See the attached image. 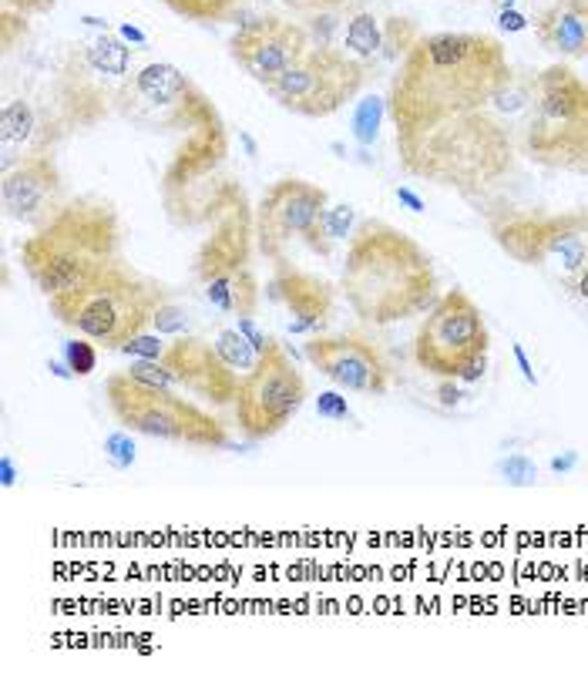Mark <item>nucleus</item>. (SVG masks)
<instances>
[{"instance_id":"obj_46","label":"nucleus","mask_w":588,"mask_h":689,"mask_svg":"<svg viewBox=\"0 0 588 689\" xmlns=\"http://www.w3.org/2000/svg\"><path fill=\"white\" fill-rule=\"evenodd\" d=\"M437 397H440L444 404H458L461 391L455 387V381H444V384H440V391H437Z\"/></svg>"},{"instance_id":"obj_9","label":"nucleus","mask_w":588,"mask_h":689,"mask_svg":"<svg viewBox=\"0 0 588 689\" xmlns=\"http://www.w3.org/2000/svg\"><path fill=\"white\" fill-rule=\"evenodd\" d=\"M488 347L491 333L477 303L464 290H447L427 309L413 340V360L440 381H458L468 363L488 357Z\"/></svg>"},{"instance_id":"obj_27","label":"nucleus","mask_w":588,"mask_h":689,"mask_svg":"<svg viewBox=\"0 0 588 689\" xmlns=\"http://www.w3.org/2000/svg\"><path fill=\"white\" fill-rule=\"evenodd\" d=\"M216 347H219V354L229 360V367L239 373V370H253L256 367V360H259V354L253 350V343L242 336L239 330H219L216 333Z\"/></svg>"},{"instance_id":"obj_11","label":"nucleus","mask_w":588,"mask_h":689,"mask_svg":"<svg viewBox=\"0 0 588 689\" xmlns=\"http://www.w3.org/2000/svg\"><path fill=\"white\" fill-rule=\"evenodd\" d=\"M498 246L525 266H545L565 280H578L588 266V216H525L495 226Z\"/></svg>"},{"instance_id":"obj_30","label":"nucleus","mask_w":588,"mask_h":689,"mask_svg":"<svg viewBox=\"0 0 588 689\" xmlns=\"http://www.w3.org/2000/svg\"><path fill=\"white\" fill-rule=\"evenodd\" d=\"M498 474L508 481V485H514V488H528V485H535V481H538V468H535V461L525 458V455H508V458H501V461H498Z\"/></svg>"},{"instance_id":"obj_45","label":"nucleus","mask_w":588,"mask_h":689,"mask_svg":"<svg viewBox=\"0 0 588 689\" xmlns=\"http://www.w3.org/2000/svg\"><path fill=\"white\" fill-rule=\"evenodd\" d=\"M575 464H578V455H575V451H565V455H555V458H551V471H555V474H568Z\"/></svg>"},{"instance_id":"obj_16","label":"nucleus","mask_w":588,"mask_h":689,"mask_svg":"<svg viewBox=\"0 0 588 689\" xmlns=\"http://www.w3.org/2000/svg\"><path fill=\"white\" fill-rule=\"evenodd\" d=\"M213 213H216V226L195 256V272L202 283H209L219 272L250 266V243L256 239V216H250L242 192L226 189Z\"/></svg>"},{"instance_id":"obj_4","label":"nucleus","mask_w":588,"mask_h":689,"mask_svg":"<svg viewBox=\"0 0 588 689\" xmlns=\"http://www.w3.org/2000/svg\"><path fill=\"white\" fill-rule=\"evenodd\" d=\"M397 149L407 171L455 189L488 186L511 162L508 135L481 112L444 118L431 128L397 135Z\"/></svg>"},{"instance_id":"obj_22","label":"nucleus","mask_w":588,"mask_h":689,"mask_svg":"<svg viewBox=\"0 0 588 689\" xmlns=\"http://www.w3.org/2000/svg\"><path fill=\"white\" fill-rule=\"evenodd\" d=\"M343 51L357 61H367L384 51V27H380V21L367 11L354 14L347 21V30H343Z\"/></svg>"},{"instance_id":"obj_33","label":"nucleus","mask_w":588,"mask_h":689,"mask_svg":"<svg viewBox=\"0 0 588 689\" xmlns=\"http://www.w3.org/2000/svg\"><path fill=\"white\" fill-rule=\"evenodd\" d=\"M491 105H495L498 112H504V115L525 112V109H532V88H522V85L508 81V85H501V88L495 91Z\"/></svg>"},{"instance_id":"obj_35","label":"nucleus","mask_w":588,"mask_h":689,"mask_svg":"<svg viewBox=\"0 0 588 689\" xmlns=\"http://www.w3.org/2000/svg\"><path fill=\"white\" fill-rule=\"evenodd\" d=\"M105 458H108L118 471L131 468V464H135V441H131L125 431L108 434V437H105Z\"/></svg>"},{"instance_id":"obj_48","label":"nucleus","mask_w":588,"mask_h":689,"mask_svg":"<svg viewBox=\"0 0 588 689\" xmlns=\"http://www.w3.org/2000/svg\"><path fill=\"white\" fill-rule=\"evenodd\" d=\"M4 485L8 488L14 485V464H11V458H4Z\"/></svg>"},{"instance_id":"obj_3","label":"nucleus","mask_w":588,"mask_h":689,"mask_svg":"<svg viewBox=\"0 0 588 689\" xmlns=\"http://www.w3.org/2000/svg\"><path fill=\"white\" fill-rule=\"evenodd\" d=\"M122 222L115 205L98 195L67 199L21 246V266L48 299L81 290L118 259Z\"/></svg>"},{"instance_id":"obj_49","label":"nucleus","mask_w":588,"mask_h":689,"mask_svg":"<svg viewBox=\"0 0 588 689\" xmlns=\"http://www.w3.org/2000/svg\"><path fill=\"white\" fill-rule=\"evenodd\" d=\"M501 4H504V8H514V4H517V0H501Z\"/></svg>"},{"instance_id":"obj_34","label":"nucleus","mask_w":588,"mask_h":689,"mask_svg":"<svg viewBox=\"0 0 588 689\" xmlns=\"http://www.w3.org/2000/svg\"><path fill=\"white\" fill-rule=\"evenodd\" d=\"M165 347L168 343L162 340V333L155 336V333H138V336H131L125 347L118 350V354H125V357H135V360H162L165 357Z\"/></svg>"},{"instance_id":"obj_29","label":"nucleus","mask_w":588,"mask_h":689,"mask_svg":"<svg viewBox=\"0 0 588 689\" xmlns=\"http://www.w3.org/2000/svg\"><path fill=\"white\" fill-rule=\"evenodd\" d=\"M413 44H418V34H413V24L404 17H391L384 27V54L387 58H400L407 54Z\"/></svg>"},{"instance_id":"obj_5","label":"nucleus","mask_w":588,"mask_h":689,"mask_svg":"<svg viewBox=\"0 0 588 689\" xmlns=\"http://www.w3.org/2000/svg\"><path fill=\"white\" fill-rule=\"evenodd\" d=\"M162 299L165 296L152 280L115 259L81 290L48 299V306L57 323L72 327L81 336L94 340L98 347L118 354L131 336L152 327V317Z\"/></svg>"},{"instance_id":"obj_8","label":"nucleus","mask_w":588,"mask_h":689,"mask_svg":"<svg viewBox=\"0 0 588 689\" xmlns=\"http://www.w3.org/2000/svg\"><path fill=\"white\" fill-rule=\"evenodd\" d=\"M363 81H367L363 61L330 44H314L283 78H276L266 88V94L290 115L330 118L350 105L360 94Z\"/></svg>"},{"instance_id":"obj_24","label":"nucleus","mask_w":588,"mask_h":689,"mask_svg":"<svg viewBox=\"0 0 588 689\" xmlns=\"http://www.w3.org/2000/svg\"><path fill=\"white\" fill-rule=\"evenodd\" d=\"M391 109H387V101L380 98V94H367L357 101V109H354V118H350V131L357 138V145L360 149H370L376 138H380V128H384Z\"/></svg>"},{"instance_id":"obj_7","label":"nucleus","mask_w":588,"mask_h":689,"mask_svg":"<svg viewBox=\"0 0 588 689\" xmlns=\"http://www.w3.org/2000/svg\"><path fill=\"white\" fill-rule=\"evenodd\" d=\"M105 394L125 431L192 447H229L222 421L199 404L171 394V387H152L135 381L128 370H118L105 381Z\"/></svg>"},{"instance_id":"obj_28","label":"nucleus","mask_w":588,"mask_h":689,"mask_svg":"<svg viewBox=\"0 0 588 689\" xmlns=\"http://www.w3.org/2000/svg\"><path fill=\"white\" fill-rule=\"evenodd\" d=\"M64 363L72 367L75 377L94 373V367H98V343L88 340V336H81V333L75 340H67L64 343Z\"/></svg>"},{"instance_id":"obj_18","label":"nucleus","mask_w":588,"mask_h":689,"mask_svg":"<svg viewBox=\"0 0 588 689\" xmlns=\"http://www.w3.org/2000/svg\"><path fill=\"white\" fill-rule=\"evenodd\" d=\"M269 296L286 309V330L293 336H317L333 314V290L327 280L303 269L283 266L272 276Z\"/></svg>"},{"instance_id":"obj_42","label":"nucleus","mask_w":588,"mask_h":689,"mask_svg":"<svg viewBox=\"0 0 588 689\" xmlns=\"http://www.w3.org/2000/svg\"><path fill=\"white\" fill-rule=\"evenodd\" d=\"M514 363H517V370H522V377H525V384H538V377H535V367H532V360H528V350L522 347V343H514Z\"/></svg>"},{"instance_id":"obj_43","label":"nucleus","mask_w":588,"mask_h":689,"mask_svg":"<svg viewBox=\"0 0 588 689\" xmlns=\"http://www.w3.org/2000/svg\"><path fill=\"white\" fill-rule=\"evenodd\" d=\"M115 34H118V38H122L125 44H135V48H145V44H149V38H145V34H142V30H138V27H135L131 21L118 24V30H115Z\"/></svg>"},{"instance_id":"obj_44","label":"nucleus","mask_w":588,"mask_h":689,"mask_svg":"<svg viewBox=\"0 0 588 689\" xmlns=\"http://www.w3.org/2000/svg\"><path fill=\"white\" fill-rule=\"evenodd\" d=\"M394 195H397V202L404 205V209H410L413 216H421V213L427 209V205H424V199H418V195H413L410 189H397Z\"/></svg>"},{"instance_id":"obj_40","label":"nucleus","mask_w":588,"mask_h":689,"mask_svg":"<svg viewBox=\"0 0 588 689\" xmlns=\"http://www.w3.org/2000/svg\"><path fill=\"white\" fill-rule=\"evenodd\" d=\"M283 4L303 14H317V11H336L343 0H283Z\"/></svg>"},{"instance_id":"obj_12","label":"nucleus","mask_w":588,"mask_h":689,"mask_svg":"<svg viewBox=\"0 0 588 689\" xmlns=\"http://www.w3.org/2000/svg\"><path fill=\"white\" fill-rule=\"evenodd\" d=\"M330 209V195L323 186L306 179L272 182L256 205V246L266 259L283 263V250L299 239L309 243Z\"/></svg>"},{"instance_id":"obj_25","label":"nucleus","mask_w":588,"mask_h":689,"mask_svg":"<svg viewBox=\"0 0 588 689\" xmlns=\"http://www.w3.org/2000/svg\"><path fill=\"white\" fill-rule=\"evenodd\" d=\"M357 213H354V205L347 202H340V205H330L320 229L314 232V239H309V253H317V256H330L333 243H340V239H347L350 226H354Z\"/></svg>"},{"instance_id":"obj_36","label":"nucleus","mask_w":588,"mask_h":689,"mask_svg":"<svg viewBox=\"0 0 588 689\" xmlns=\"http://www.w3.org/2000/svg\"><path fill=\"white\" fill-rule=\"evenodd\" d=\"M317 413L327 421H350V407H347V397L336 394V391H323L317 397Z\"/></svg>"},{"instance_id":"obj_1","label":"nucleus","mask_w":588,"mask_h":689,"mask_svg":"<svg viewBox=\"0 0 588 689\" xmlns=\"http://www.w3.org/2000/svg\"><path fill=\"white\" fill-rule=\"evenodd\" d=\"M508 81L511 67L504 48L491 34H424L404 54L394 75L387 98L391 122L397 125V135H410L444 118L481 112Z\"/></svg>"},{"instance_id":"obj_26","label":"nucleus","mask_w":588,"mask_h":689,"mask_svg":"<svg viewBox=\"0 0 588 689\" xmlns=\"http://www.w3.org/2000/svg\"><path fill=\"white\" fill-rule=\"evenodd\" d=\"M162 4L179 14L186 21H195V24H219V21H229L239 8V0H162Z\"/></svg>"},{"instance_id":"obj_37","label":"nucleus","mask_w":588,"mask_h":689,"mask_svg":"<svg viewBox=\"0 0 588 689\" xmlns=\"http://www.w3.org/2000/svg\"><path fill=\"white\" fill-rule=\"evenodd\" d=\"M333 24H336V11H317L309 14V30H314L317 44H330L333 41ZM333 48V44H330Z\"/></svg>"},{"instance_id":"obj_38","label":"nucleus","mask_w":588,"mask_h":689,"mask_svg":"<svg viewBox=\"0 0 588 689\" xmlns=\"http://www.w3.org/2000/svg\"><path fill=\"white\" fill-rule=\"evenodd\" d=\"M235 330L253 343V350H256V354H266V347L272 343V336L259 333V327L253 323V317H235Z\"/></svg>"},{"instance_id":"obj_39","label":"nucleus","mask_w":588,"mask_h":689,"mask_svg":"<svg viewBox=\"0 0 588 689\" xmlns=\"http://www.w3.org/2000/svg\"><path fill=\"white\" fill-rule=\"evenodd\" d=\"M54 8V0H4V11H14V14H48Z\"/></svg>"},{"instance_id":"obj_23","label":"nucleus","mask_w":588,"mask_h":689,"mask_svg":"<svg viewBox=\"0 0 588 689\" xmlns=\"http://www.w3.org/2000/svg\"><path fill=\"white\" fill-rule=\"evenodd\" d=\"M88 64L94 67L98 75H105V78H125L128 64H131V51H128V44L118 38V34H105V38H98L88 48Z\"/></svg>"},{"instance_id":"obj_41","label":"nucleus","mask_w":588,"mask_h":689,"mask_svg":"<svg viewBox=\"0 0 588 689\" xmlns=\"http://www.w3.org/2000/svg\"><path fill=\"white\" fill-rule=\"evenodd\" d=\"M498 27H501V30L517 34V30H525V27H528V17H525L522 11H514V8H501V14H498Z\"/></svg>"},{"instance_id":"obj_31","label":"nucleus","mask_w":588,"mask_h":689,"mask_svg":"<svg viewBox=\"0 0 588 689\" xmlns=\"http://www.w3.org/2000/svg\"><path fill=\"white\" fill-rule=\"evenodd\" d=\"M128 373L135 377V381L152 384V387H176L179 384V377L171 373V367L165 360H135L128 367Z\"/></svg>"},{"instance_id":"obj_21","label":"nucleus","mask_w":588,"mask_h":689,"mask_svg":"<svg viewBox=\"0 0 588 689\" xmlns=\"http://www.w3.org/2000/svg\"><path fill=\"white\" fill-rule=\"evenodd\" d=\"M0 138H4V158H11L14 149L21 152V158L48 152V142L41 138L38 109H34L27 98H11L4 105V115H0Z\"/></svg>"},{"instance_id":"obj_19","label":"nucleus","mask_w":588,"mask_h":689,"mask_svg":"<svg viewBox=\"0 0 588 689\" xmlns=\"http://www.w3.org/2000/svg\"><path fill=\"white\" fill-rule=\"evenodd\" d=\"M541 48L568 61H588V0H555L535 21Z\"/></svg>"},{"instance_id":"obj_32","label":"nucleus","mask_w":588,"mask_h":689,"mask_svg":"<svg viewBox=\"0 0 588 689\" xmlns=\"http://www.w3.org/2000/svg\"><path fill=\"white\" fill-rule=\"evenodd\" d=\"M152 330H158L162 336H182L189 330V314L182 306L162 299L158 309H155V317H152Z\"/></svg>"},{"instance_id":"obj_14","label":"nucleus","mask_w":588,"mask_h":689,"mask_svg":"<svg viewBox=\"0 0 588 689\" xmlns=\"http://www.w3.org/2000/svg\"><path fill=\"white\" fill-rule=\"evenodd\" d=\"M306 51H309L306 27L286 17H272V14L239 24V30L229 41L232 61L263 88H269L276 78H283Z\"/></svg>"},{"instance_id":"obj_6","label":"nucleus","mask_w":588,"mask_h":689,"mask_svg":"<svg viewBox=\"0 0 588 689\" xmlns=\"http://www.w3.org/2000/svg\"><path fill=\"white\" fill-rule=\"evenodd\" d=\"M525 152L562 171H588V81L568 64H548L532 85Z\"/></svg>"},{"instance_id":"obj_20","label":"nucleus","mask_w":588,"mask_h":689,"mask_svg":"<svg viewBox=\"0 0 588 689\" xmlns=\"http://www.w3.org/2000/svg\"><path fill=\"white\" fill-rule=\"evenodd\" d=\"M205 299L226 317H253L259 306V283L250 266L229 269L205 283Z\"/></svg>"},{"instance_id":"obj_47","label":"nucleus","mask_w":588,"mask_h":689,"mask_svg":"<svg viewBox=\"0 0 588 689\" xmlns=\"http://www.w3.org/2000/svg\"><path fill=\"white\" fill-rule=\"evenodd\" d=\"M572 290H575V293H578V299H581V303L588 306V266H585V269L578 272V280L572 283Z\"/></svg>"},{"instance_id":"obj_17","label":"nucleus","mask_w":588,"mask_h":689,"mask_svg":"<svg viewBox=\"0 0 588 689\" xmlns=\"http://www.w3.org/2000/svg\"><path fill=\"white\" fill-rule=\"evenodd\" d=\"M162 360L179 377V384L186 391L199 394L202 400H209L216 407L235 404L239 377L229 367V360L219 354L216 343H205L199 336H176L165 347Z\"/></svg>"},{"instance_id":"obj_13","label":"nucleus","mask_w":588,"mask_h":689,"mask_svg":"<svg viewBox=\"0 0 588 689\" xmlns=\"http://www.w3.org/2000/svg\"><path fill=\"white\" fill-rule=\"evenodd\" d=\"M303 357L320 370L330 384L350 394L380 397L391 387V363L370 340L357 333H317L303 343Z\"/></svg>"},{"instance_id":"obj_10","label":"nucleus","mask_w":588,"mask_h":689,"mask_svg":"<svg viewBox=\"0 0 588 689\" xmlns=\"http://www.w3.org/2000/svg\"><path fill=\"white\" fill-rule=\"evenodd\" d=\"M306 377L296 370L293 357L269 343L266 354H259L256 367L239 381L235 394V424L250 441H266L280 434L306 404Z\"/></svg>"},{"instance_id":"obj_15","label":"nucleus","mask_w":588,"mask_h":689,"mask_svg":"<svg viewBox=\"0 0 588 689\" xmlns=\"http://www.w3.org/2000/svg\"><path fill=\"white\" fill-rule=\"evenodd\" d=\"M61 171L51 152L24 155L11 168H4L0 182V202L8 219L21 226H44L61 205Z\"/></svg>"},{"instance_id":"obj_2","label":"nucleus","mask_w":588,"mask_h":689,"mask_svg":"<svg viewBox=\"0 0 588 689\" xmlns=\"http://www.w3.org/2000/svg\"><path fill=\"white\" fill-rule=\"evenodd\" d=\"M354 317L370 327H391L424 314L437 296L431 256L391 222L363 219L350 239L340 276Z\"/></svg>"}]
</instances>
